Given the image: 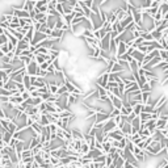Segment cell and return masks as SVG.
Masks as SVG:
<instances>
[{"mask_svg":"<svg viewBox=\"0 0 168 168\" xmlns=\"http://www.w3.org/2000/svg\"><path fill=\"white\" fill-rule=\"evenodd\" d=\"M138 117H139L140 124H144V122H146V121H149V120H153V118H151V117H153V116H151V113H144V112H140Z\"/></svg>","mask_w":168,"mask_h":168,"instance_id":"obj_5","label":"cell"},{"mask_svg":"<svg viewBox=\"0 0 168 168\" xmlns=\"http://www.w3.org/2000/svg\"><path fill=\"white\" fill-rule=\"evenodd\" d=\"M131 22H133V19H131V16H129V15H128V16H126V17H125L124 20H122V21H120L118 24L121 25V26H122L124 29H126V28L129 26V25L131 24Z\"/></svg>","mask_w":168,"mask_h":168,"instance_id":"obj_6","label":"cell"},{"mask_svg":"<svg viewBox=\"0 0 168 168\" xmlns=\"http://www.w3.org/2000/svg\"><path fill=\"white\" fill-rule=\"evenodd\" d=\"M158 56L162 60H168V53H167V50H164V49L158 50Z\"/></svg>","mask_w":168,"mask_h":168,"instance_id":"obj_7","label":"cell"},{"mask_svg":"<svg viewBox=\"0 0 168 168\" xmlns=\"http://www.w3.org/2000/svg\"><path fill=\"white\" fill-rule=\"evenodd\" d=\"M120 59H122V60H125V62H128V63H130L131 60H133V58H131V55H129V54H122L121 56H120Z\"/></svg>","mask_w":168,"mask_h":168,"instance_id":"obj_8","label":"cell"},{"mask_svg":"<svg viewBox=\"0 0 168 168\" xmlns=\"http://www.w3.org/2000/svg\"><path fill=\"white\" fill-rule=\"evenodd\" d=\"M124 101L125 100H122L121 97H113V100H112V103H110V105H112V108H114V109H121V106H122V104H124Z\"/></svg>","mask_w":168,"mask_h":168,"instance_id":"obj_3","label":"cell"},{"mask_svg":"<svg viewBox=\"0 0 168 168\" xmlns=\"http://www.w3.org/2000/svg\"><path fill=\"white\" fill-rule=\"evenodd\" d=\"M108 81H109V74H106V72L103 71L101 74H99V76H97L96 85L97 87H101V88H105Z\"/></svg>","mask_w":168,"mask_h":168,"instance_id":"obj_1","label":"cell"},{"mask_svg":"<svg viewBox=\"0 0 168 168\" xmlns=\"http://www.w3.org/2000/svg\"><path fill=\"white\" fill-rule=\"evenodd\" d=\"M167 125H168V121H164V120L158 118V120L155 121V129H156V130H162V129L168 128Z\"/></svg>","mask_w":168,"mask_h":168,"instance_id":"obj_4","label":"cell"},{"mask_svg":"<svg viewBox=\"0 0 168 168\" xmlns=\"http://www.w3.org/2000/svg\"><path fill=\"white\" fill-rule=\"evenodd\" d=\"M7 42H8V38H7L4 34H0V46L4 45V44H7Z\"/></svg>","mask_w":168,"mask_h":168,"instance_id":"obj_10","label":"cell"},{"mask_svg":"<svg viewBox=\"0 0 168 168\" xmlns=\"http://www.w3.org/2000/svg\"><path fill=\"white\" fill-rule=\"evenodd\" d=\"M20 96H21V99L25 101V100H28L29 97H30V93H29L28 91H24V92H21V95H20Z\"/></svg>","mask_w":168,"mask_h":168,"instance_id":"obj_9","label":"cell"},{"mask_svg":"<svg viewBox=\"0 0 168 168\" xmlns=\"http://www.w3.org/2000/svg\"><path fill=\"white\" fill-rule=\"evenodd\" d=\"M47 19H49V16L46 15V13H36L34 17H33V20H34L36 22H40V24H46L47 22Z\"/></svg>","mask_w":168,"mask_h":168,"instance_id":"obj_2","label":"cell"}]
</instances>
